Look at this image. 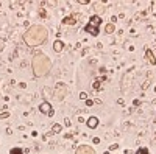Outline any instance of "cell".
Here are the masks:
<instances>
[{
	"mask_svg": "<svg viewBox=\"0 0 156 154\" xmlns=\"http://www.w3.org/2000/svg\"><path fill=\"white\" fill-rule=\"evenodd\" d=\"M100 22H102V19H100L98 16L91 17V22H89V25L86 27V31H87V33H92L94 36H97V34H98V30H97V27L100 25Z\"/></svg>",
	"mask_w": 156,
	"mask_h": 154,
	"instance_id": "obj_1",
	"label": "cell"
},
{
	"mask_svg": "<svg viewBox=\"0 0 156 154\" xmlns=\"http://www.w3.org/2000/svg\"><path fill=\"white\" fill-rule=\"evenodd\" d=\"M86 123H87V126H89L91 129H94V128H97V125H98V120H97L95 117H91Z\"/></svg>",
	"mask_w": 156,
	"mask_h": 154,
	"instance_id": "obj_2",
	"label": "cell"
},
{
	"mask_svg": "<svg viewBox=\"0 0 156 154\" xmlns=\"http://www.w3.org/2000/svg\"><path fill=\"white\" fill-rule=\"evenodd\" d=\"M41 110H42V112H50V114H52V110H50V104H48V103H44V104L41 106Z\"/></svg>",
	"mask_w": 156,
	"mask_h": 154,
	"instance_id": "obj_3",
	"label": "cell"
},
{
	"mask_svg": "<svg viewBox=\"0 0 156 154\" xmlns=\"http://www.w3.org/2000/svg\"><path fill=\"white\" fill-rule=\"evenodd\" d=\"M61 48H62V42H61V41H56V42H55V50H56V51H61Z\"/></svg>",
	"mask_w": 156,
	"mask_h": 154,
	"instance_id": "obj_4",
	"label": "cell"
},
{
	"mask_svg": "<svg viewBox=\"0 0 156 154\" xmlns=\"http://www.w3.org/2000/svg\"><path fill=\"white\" fill-rule=\"evenodd\" d=\"M147 55H148V61L151 64H156V59H155V56H151V51L150 50H147Z\"/></svg>",
	"mask_w": 156,
	"mask_h": 154,
	"instance_id": "obj_5",
	"label": "cell"
},
{
	"mask_svg": "<svg viewBox=\"0 0 156 154\" xmlns=\"http://www.w3.org/2000/svg\"><path fill=\"white\" fill-rule=\"evenodd\" d=\"M53 131H55V132H60V131H61V126H60V125H55V126H53Z\"/></svg>",
	"mask_w": 156,
	"mask_h": 154,
	"instance_id": "obj_6",
	"label": "cell"
},
{
	"mask_svg": "<svg viewBox=\"0 0 156 154\" xmlns=\"http://www.w3.org/2000/svg\"><path fill=\"white\" fill-rule=\"evenodd\" d=\"M11 154H22L20 149H11Z\"/></svg>",
	"mask_w": 156,
	"mask_h": 154,
	"instance_id": "obj_7",
	"label": "cell"
},
{
	"mask_svg": "<svg viewBox=\"0 0 156 154\" xmlns=\"http://www.w3.org/2000/svg\"><path fill=\"white\" fill-rule=\"evenodd\" d=\"M136 154H148V153H147V149H144V148H142V149H139V151H137Z\"/></svg>",
	"mask_w": 156,
	"mask_h": 154,
	"instance_id": "obj_8",
	"label": "cell"
},
{
	"mask_svg": "<svg viewBox=\"0 0 156 154\" xmlns=\"http://www.w3.org/2000/svg\"><path fill=\"white\" fill-rule=\"evenodd\" d=\"M106 31H108V33H111V31H112V25H108V28H106Z\"/></svg>",
	"mask_w": 156,
	"mask_h": 154,
	"instance_id": "obj_9",
	"label": "cell"
}]
</instances>
